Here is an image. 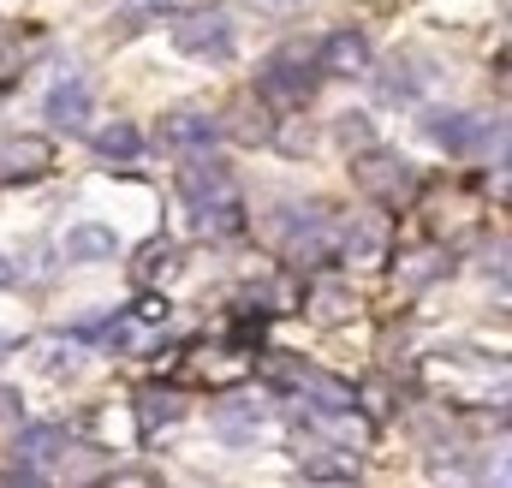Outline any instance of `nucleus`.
I'll return each instance as SVG.
<instances>
[{
	"instance_id": "f257e3e1",
	"label": "nucleus",
	"mask_w": 512,
	"mask_h": 488,
	"mask_svg": "<svg viewBox=\"0 0 512 488\" xmlns=\"http://www.w3.org/2000/svg\"><path fill=\"white\" fill-rule=\"evenodd\" d=\"M316 84H322V66H316L310 42H280L256 72V96L268 108H304L316 96Z\"/></svg>"
},
{
	"instance_id": "f03ea898",
	"label": "nucleus",
	"mask_w": 512,
	"mask_h": 488,
	"mask_svg": "<svg viewBox=\"0 0 512 488\" xmlns=\"http://www.w3.org/2000/svg\"><path fill=\"white\" fill-rule=\"evenodd\" d=\"M173 48L191 54V60H221V54H233V18H227L221 6L179 12V18H173Z\"/></svg>"
},
{
	"instance_id": "7ed1b4c3",
	"label": "nucleus",
	"mask_w": 512,
	"mask_h": 488,
	"mask_svg": "<svg viewBox=\"0 0 512 488\" xmlns=\"http://www.w3.org/2000/svg\"><path fill=\"white\" fill-rule=\"evenodd\" d=\"M316 66L328 78H346V84H364L376 72V54H370V36L364 30H328L316 42Z\"/></svg>"
},
{
	"instance_id": "20e7f679",
	"label": "nucleus",
	"mask_w": 512,
	"mask_h": 488,
	"mask_svg": "<svg viewBox=\"0 0 512 488\" xmlns=\"http://www.w3.org/2000/svg\"><path fill=\"white\" fill-rule=\"evenodd\" d=\"M358 185H364L376 203H411L417 173H411L393 149H370V155H358Z\"/></svg>"
},
{
	"instance_id": "39448f33",
	"label": "nucleus",
	"mask_w": 512,
	"mask_h": 488,
	"mask_svg": "<svg viewBox=\"0 0 512 488\" xmlns=\"http://www.w3.org/2000/svg\"><path fill=\"white\" fill-rule=\"evenodd\" d=\"M227 191H239L233 173L209 149H185V161H179V197L185 203H209V197H227Z\"/></svg>"
},
{
	"instance_id": "423d86ee",
	"label": "nucleus",
	"mask_w": 512,
	"mask_h": 488,
	"mask_svg": "<svg viewBox=\"0 0 512 488\" xmlns=\"http://www.w3.org/2000/svg\"><path fill=\"white\" fill-rule=\"evenodd\" d=\"M429 137L447 149V155H477L483 143L501 137L495 120H477V114H429Z\"/></svg>"
},
{
	"instance_id": "0eeeda50",
	"label": "nucleus",
	"mask_w": 512,
	"mask_h": 488,
	"mask_svg": "<svg viewBox=\"0 0 512 488\" xmlns=\"http://www.w3.org/2000/svg\"><path fill=\"white\" fill-rule=\"evenodd\" d=\"M96 114V90L84 84V78H60L48 96H42V120L60 125V131H84Z\"/></svg>"
},
{
	"instance_id": "6e6552de",
	"label": "nucleus",
	"mask_w": 512,
	"mask_h": 488,
	"mask_svg": "<svg viewBox=\"0 0 512 488\" xmlns=\"http://www.w3.org/2000/svg\"><path fill=\"white\" fill-rule=\"evenodd\" d=\"M191 221H197L203 239H239L245 233V203H239V191H227V197L191 203Z\"/></svg>"
},
{
	"instance_id": "1a4fd4ad",
	"label": "nucleus",
	"mask_w": 512,
	"mask_h": 488,
	"mask_svg": "<svg viewBox=\"0 0 512 488\" xmlns=\"http://www.w3.org/2000/svg\"><path fill=\"white\" fill-rule=\"evenodd\" d=\"M167 143L173 149H215L221 143V120L203 114V108H179V114H167Z\"/></svg>"
},
{
	"instance_id": "9d476101",
	"label": "nucleus",
	"mask_w": 512,
	"mask_h": 488,
	"mask_svg": "<svg viewBox=\"0 0 512 488\" xmlns=\"http://www.w3.org/2000/svg\"><path fill=\"white\" fill-rule=\"evenodd\" d=\"M60 453H66V435H60L54 423H30V429H18V441H12V459H24V471L48 465V459H60Z\"/></svg>"
},
{
	"instance_id": "9b49d317",
	"label": "nucleus",
	"mask_w": 512,
	"mask_h": 488,
	"mask_svg": "<svg viewBox=\"0 0 512 488\" xmlns=\"http://www.w3.org/2000/svg\"><path fill=\"white\" fill-rule=\"evenodd\" d=\"M48 167V143L24 137V143H6L0 149V185H18V179H42Z\"/></svg>"
},
{
	"instance_id": "f8f14e48",
	"label": "nucleus",
	"mask_w": 512,
	"mask_h": 488,
	"mask_svg": "<svg viewBox=\"0 0 512 488\" xmlns=\"http://www.w3.org/2000/svg\"><path fill=\"white\" fill-rule=\"evenodd\" d=\"M120 250V239L108 233V227H96V221H78L72 233H66V256L72 262H108Z\"/></svg>"
},
{
	"instance_id": "ddd939ff",
	"label": "nucleus",
	"mask_w": 512,
	"mask_h": 488,
	"mask_svg": "<svg viewBox=\"0 0 512 488\" xmlns=\"http://www.w3.org/2000/svg\"><path fill=\"white\" fill-rule=\"evenodd\" d=\"M304 477L310 483H358V459L346 447H322V453H304Z\"/></svg>"
},
{
	"instance_id": "4468645a",
	"label": "nucleus",
	"mask_w": 512,
	"mask_h": 488,
	"mask_svg": "<svg viewBox=\"0 0 512 488\" xmlns=\"http://www.w3.org/2000/svg\"><path fill=\"white\" fill-rule=\"evenodd\" d=\"M90 143H96V149H102L108 161H137V155H143V131H137L131 120L96 125V131H90Z\"/></svg>"
},
{
	"instance_id": "2eb2a0df",
	"label": "nucleus",
	"mask_w": 512,
	"mask_h": 488,
	"mask_svg": "<svg viewBox=\"0 0 512 488\" xmlns=\"http://www.w3.org/2000/svg\"><path fill=\"white\" fill-rule=\"evenodd\" d=\"M179 393H167V387H149V393H137V429L143 435H155V429H167V423H179Z\"/></svg>"
},
{
	"instance_id": "dca6fc26",
	"label": "nucleus",
	"mask_w": 512,
	"mask_h": 488,
	"mask_svg": "<svg viewBox=\"0 0 512 488\" xmlns=\"http://www.w3.org/2000/svg\"><path fill=\"white\" fill-rule=\"evenodd\" d=\"M215 429H221L227 441H251L256 429H262V417H256V405H245V399H233V405H221Z\"/></svg>"
},
{
	"instance_id": "f3484780",
	"label": "nucleus",
	"mask_w": 512,
	"mask_h": 488,
	"mask_svg": "<svg viewBox=\"0 0 512 488\" xmlns=\"http://www.w3.org/2000/svg\"><path fill=\"white\" fill-rule=\"evenodd\" d=\"M161 262H167V239H149L137 256H131V274H137V280H155V274H161Z\"/></svg>"
},
{
	"instance_id": "a211bd4d",
	"label": "nucleus",
	"mask_w": 512,
	"mask_h": 488,
	"mask_svg": "<svg viewBox=\"0 0 512 488\" xmlns=\"http://www.w3.org/2000/svg\"><path fill=\"white\" fill-rule=\"evenodd\" d=\"M120 12H126V24H149V18L173 12V0H120Z\"/></svg>"
},
{
	"instance_id": "6ab92c4d",
	"label": "nucleus",
	"mask_w": 512,
	"mask_h": 488,
	"mask_svg": "<svg viewBox=\"0 0 512 488\" xmlns=\"http://www.w3.org/2000/svg\"><path fill=\"white\" fill-rule=\"evenodd\" d=\"M36 358H42V369H48V375H66V369H72V346H42Z\"/></svg>"
},
{
	"instance_id": "aec40b11",
	"label": "nucleus",
	"mask_w": 512,
	"mask_h": 488,
	"mask_svg": "<svg viewBox=\"0 0 512 488\" xmlns=\"http://www.w3.org/2000/svg\"><path fill=\"white\" fill-rule=\"evenodd\" d=\"M137 322H143V328H161V322H167V298H155V292H149V298L137 304Z\"/></svg>"
},
{
	"instance_id": "412c9836",
	"label": "nucleus",
	"mask_w": 512,
	"mask_h": 488,
	"mask_svg": "<svg viewBox=\"0 0 512 488\" xmlns=\"http://www.w3.org/2000/svg\"><path fill=\"white\" fill-rule=\"evenodd\" d=\"M340 137H346V143H364V114H346V120H340Z\"/></svg>"
},
{
	"instance_id": "4be33fe9",
	"label": "nucleus",
	"mask_w": 512,
	"mask_h": 488,
	"mask_svg": "<svg viewBox=\"0 0 512 488\" xmlns=\"http://www.w3.org/2000/svg\"><path fill=\"white\" fill-rule=\"evenodd\" d=\"M262 12H298V6H310V0H256Z\"/></svg>"
},
{
	"instance_id": "5701e85b",
	"label": "nucleus",
	"mask_w": 512,
	"mask_h": 488,
	"mask_svg": "<svg viewBox=\"0 0 512 488\" xmlns=\"http://www.w3.org/2000/svg\"><path fill=\"white\" fill-rule=\"evenodd\" d=\"M6 286H18V274H12V262L0 256V292H6Z\"/></svg>"
},
{
	"instance_id": "b1692460",
	"label": "nucleus",
	"mask_w": 512,
	"mask_h": 488,
	"mask_svg": "<svg viewBox=\"0 0 512 488\" xmlns=\"http://www.w3.org/2000/svg\"><path fill=\"white\" fill-rule=\"evenodd\" d=\"M12 405H18V393H12V387H0V417H6Z\"/></svg>"
}]
</instances>
